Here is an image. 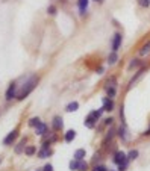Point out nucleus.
<instances>
[{
	"mask_svg": "<svg viewBox=\"0 0 150 171\" xmlns=\"http://www.w3.org/2000/svg\"><path fill=\"white\" fill-rule=\"evenodd\" d=\"M36 82H38V77L36 76H30L26 82H24V85H23V88H21V91L17 94V99L18 100H23V99H26L30 93H32V89L36 86Z\"/></svg>",
	"mask_w": 150,
	"mask_h": 171,
	"instance_id": "f257e3e1",
	"label": "nucleus"
},
{
	"mask_svg": "<svg viewBox=\"0 0 150 171\" xmlns=\"http://www.w3.org/2000/svg\"><path fill=\"white\" fill-rule=\"evenodd\" d=\"M102 112H103L102 108L97 109V111H91L88 115H86V118H85V126L88 127V129L96 127V123H97V120L100 118V115H102Z\"/></svg>",
	"mask_w": 150,
	"mask_h": 171,
	"instance_id": "f03ea898",
	"label": "nucleus"
},
{
	"mask_svg": "<svg viewBox=\"0 0 150 171\" xmlns=\"http://www.w3.org/2000/svg\"><path fill=\"white\" fill-rule=\"evenodd\" d=\"M70 170H73V171H86V162L82 159V161H78V159H73L71 162H70Z\"/></svg>",
	"mask_w": 150,
	"mask_h": 171,
	"instance_id": "7ed1b4c3",
	"label": "nucleus"
},
{
	"mask_svg": "<svg viewBox=\"0 0 150 171\" xmlns=\"http://www.w3.org/2000/svg\"><path fill=\"white\" fill-rule=\"evenodd\" d=\"M114 162L117 164V165H128V156H126V153L124 151H117L115 154H114Z\"/></svg>",
	"mask_w": 150,
	"mask_h": 171,
	"instance_id": "20e7f679",
	"label": "nucleus"
},
{
	"mask_svg": "<svg viewBox=\"0 0 150 171\" xmlns=\"http://www.w3.org/2000/svg\"><path fill=\"white\" fill-rule=\"evenodd\" d=\"M17 138H18V130L15 129V130H12V132H9L6 135V138L3 139V144H5V146H11V144L14 142Z\"/></svg>",
	"mask_w": 150,
	"mask_h": 171,
	"instance_id": "39448f33",
	"label": "nucleus"
},
{
	"mask_svg": "<svg viewBox=\"0 0 150 171\" xmlns=\"http://www.w3.org/2000/svg\"><path fill=\"white\" fill-rule=\"evenodd\" d=\"M121 41H123L121 33H115L114 35V41H112V51H118V49L121 46Z\"/></svg>",
	"mask_w": 150,
	"mask_h": 171,
	"instance_id": "423d86ee",
	"label": "nucleus"
},
{
	"mask_svg": "<svg viewBox=\"0 0 150 171\" xmlns=\"http://www.w3.org/2000/svg\"><path fill=\"white\" fill-rule=\"evenodd\" d=\"M146 70H147V68H146V67H143V68H140L138 71L135 73V76H133V77L130 79V80H129V86H128V89H130V88H132V85H133V83H135V82L138 80V79H140V77L146 73Z\"/></svg>",
	"mask_w": 150,
	"mask_h": 171,
	"instance_id": "0eeeda50",
	"label": "nucleus"
},
{
	"mask_svg": "<svg viewBox=\"0 0 150 171\" xmlns=\"http://www.w3.org/2000/svg\"><path fill=\"white\" fill-rule=\"evenodd\" d=\"M15 91H17V85L15 83H11V86L8 88V91H6V100H11V99H14V97H17L15 96Z\"/></svg>",
	"mask_w": 150,
	"mask_h": 171,
	"instance_id": "6e6552de",
	"label": "nucleus"
},
{
	"mask_svg": "<svg viewBox=\"0 0 150 171\" xmlns=\"http://www.w3.org/2000/svg\"><path fill=\"white\" fill-rule=\"evenodd\" d=\"M102 109L103 111H108V112H111L112 109H114V101H112V99H103V106H102Z\"/></svg>",
	"mask_w": 150,
	"mask_h": 171,
	"instance_id": "1a4fd4ad",
	"label": "nucleus"
},
{
	"mask_svg": "<svg viewBox=\"0 0 150 171\" xmlns=\"http://www.w3.org/2000/svg\"><path fill=\"white\" fill-rule=\"evenodd\" d=\"M85 154H86V151H85L83 149H78L76 151H74L73 157H74V159H78V161H82L83 157H85Z\"/></svg>",
	"mask_w": 150,
	"mask_h": 171,
	"instance_id": "9d476101",
	"label": "nucleus"
},
{
	"mask_svg": "<svg viewBox=\"0 0 150 171\" xmlns=\"http://www.w3.org/2000/svg\"><path fill=\"white\" fill-rule=\"evenodd\" d=\"M78 109H79V103H78V101H71V103H68V104H67V108H65L67 112H76Z\"/></svg>",
	"mask_w": 150,
	"mask_h": 171,
	"instance_id": "9b49d317",
	"label": "nucleus"
},
{
	"mask_svg": "<svg viewBox=\"0 0 150 171\" xmlns=\"http://www.w3.org/2000/svg\"><path fill=\"white\" fill-rule=\"evenodd\" d=\"M62 126H64V123H62V118H61V117H55V118H53V129H55V130H59V129H62Z\"/></svg>",
	"mask_w": 150,
	"mask_h": 171,
	"instance_id": "f8f14e48",
	"label": "nucleus"
},
{
	"mask_svg": "<svg viewBox=\"0 0 150 171\" xmlns=\"http://www.w3.org/2000/svg\"><path fill=\"white\" fill-rule=\"evenodd\" d=\"M74 138H76V132L71 129V130H67V133H65V136H64V139H65V142H71Z\"/></svg>",
	"mask_w": 150,
	"mask_h": 171,
	"instance_id": "ddd939ff",
	"label": "nucleus"
},
{
	"mask_svg": "<svg viewBox=\"0 0 150 171\" xmlns=\"http://www.w3.org/2000/svg\"><path fill=\"white\" fill-rule=\"evenodd\" d=\"M36 133H38V135H44V133H47V124L41 121V124L36 127Z\"/></svg>",
	"mask_w": 150,
	"mask_h": 171,
	"instance_id": "4468645a",
	"label": "nucleus"
},
{
	"mask_svg": "<svg viewBox=\"0 0 150 171\" xmlns=\"http://www.w3.org/2000/svg\"><path fill=\"white\" fill-rule=\"evenodd\" d=\"M40 124H41V120H40L38 117L30 118V120H29V126H30V127H38Z\"/></svg>",
	"mask_w": 150,
	"mask_h": 171,
	"instance_id": "2eb2a0df",
	"label": "nucleus"
},
{
	"mask_svg": "<svg viewBox=\"0 0 150 171\" xmlns=\"http://www.w3.org/2000/svg\"><path fill=\"white\" fill-rule=\"evenodd\" d=\"M118 136H120L123 141H126V139H128V136H126V129H124V124H123L121 127H118Z\"/></svg>",
	"mask_w": 150,
	"mask_h": 171,
	"instance_id": "dca6fc26",
	"label": "nucleus"
},
{
	"mask_svg": "<svg viewBox=\"0 0 150 171\" xmlns=\"http://www.w3.org/2000/svg\"><path fill=\"white\" fill-rule=\"evenodd\" d=\"M24 153H26L28 156H33V154L36 153V149H35V146H28L26 149H24Z\"/></svg>",
	"mask_w": 150,
	"mask_h": 171,
	"instance_id": "f3484780",
	"label": "nucleus"
},
{
	"mask_svg": "<svg viewBox=\"0 0 150 171\" xmlns=\"http://www.w3.org/2000/svg\"><path fill=\"white\" fill-rule=\"evenodd\" d=\"M117 59H118V56H117V51H112V53L108 56V62L112 65V64H115L117 62Z\"/></svg>",
	"mask_w": 150,
	"mask_h": 171,
	"instance_id": "a211bd4d",
	"label": "nucleus"
},
{
	"mask_svg": "<svg viewBox=\"0 0 150 171\" xmlns=\"http://www.w3.org/2000/svg\"><path fill=\"white\" fill-rule=\"evenodd\" d=\"M86 6H88V0H79V11L82 14L86 11Z\"/></svg>",
	"mask_w": 150,
	"mask_h": 171,
	"instance_id": "6ab92c4d",
	"label": "nucleus"
},
{
	"mask_svg": "<svg viewBox=\"0 0 150 171\" xmlns=\"http://www.w3.org/2000/svg\"><path fill=\"white\" fill-rule=\"evenodd\" d=\"M150 51V41L146 44V46H143V49L140 50V56H144V55H147Z\"/></svg>",
	"mask_w": 150,
	"mask_h": 171,
	"instance_id": "aec40b11",
	"label": "nucleus"
},
{
	"mask_svg": "<svg viewBox=\"0 0 150 171\" xmlns=\"http://www.w3.org/2000/svg\"><path fill=\"white\" fill-rule=\"evenodd\" d=\"M136 157H138V150H130L128 154V161H133Z\"/></svg>",
	"mask_w": 150,
	"mask_h": 171,
	"instance_id": "412c9836",
	"label": "nucleus"
},
{
	"mask_svg": "<svg viewBox=\"0 0 150 171\" xmlns=\"http://www.w3.org/2000/svg\"><path fill=\"white\" fill-rule=\"evenodd\" d=\"M49 154H52V150H50V149H43V150L40 151V157H41V159H44V157H47Z\"/></svg>",
	"mask_w": 150,
	"mask_h": 171,
	"instance_id": "4be33fe9",
	"label": "nucleus"
},
{
	"mask_svg": "<svg viewBox=\"0 0 150 171\" xmlns=\"http://www.w3.org/2000/svg\"><path fill=\"white\" fill-rule=\"evenodd\" d=\"M23 147H24V139L18 142V146L15 147V153H17V154H20V153L23 151Z\"/></svg>",
	"mask_w": 150,
	"mask_h": 171,
	"instance_id": "5701e85b",
	"label": "nucleus"
},
{
	"mask_svg": "<svg viewBox=\"0 0 150 171\" xmlns=\"http://www.w3.org/2000/svg\"><path fill=\"white\" fill-rule=\"evenodd\" d=\"M138 65H140V59H133L130 64H129V70H132V68H135V67H138Z\"/></svg>",
	"mask_w": 150,
	"mask_h": 171,
	"instance_id": "b1692460",
	"label": "nucleus"
},
{
	"mask_svg": "<svg viewBox=\"0 0 150 171\" xmlns=\"http://www.w3.org/2000/svg\"><path fill=\"white\" fill-rule=\"evenodd\" d=\"M138 3L141 6H144V8H149L150 6V0H138Z\"/></svg>",
	"mask_w": 150,
	"mask_h": 171,
	"instance_id": "393cba45",
	"label": "nucleus"
},
{
	"mask_svg": "<svg viewBox=\"0 0 150 171\" xmlns=\"http://www.w3.org/2000/svg\"><path fill=\"white\" fill-rule=\"evenodd\" d=\"M47 12H49L50 15H55V14H56V8H55V6H49V8H47Z\"/></svg>",
	"mask_w": 150,
	"mask_h": 171,
	"instance_id": "a878e982",
	"label": "nucleus"
},
{
	"mask_svg": "<svg viewBox=\"0 0 150 171\" xmlns=\"http://www.w3.org/2000/svg\"><path fill=\"white\" fill-rule=\"evenodd\" d=\"M93 171H108V170H106V167H103V165H97V167L93 168Z\"/></svg>",
	"mask_w": 150,
	"mask_h": 171,
	"instance_id": "bb28decb",
	"label": "nucleus"
},
{
	"mask_svg": "<svg viewBox=\"0 0 150 171\" xmlns=\"http://www.w3.org/2000/svg\"><path fill=\"white\" fill-rule=\"evenodd\" d=\"M43 171H53V165H52V164H47V165H44Z\"/></svg>",
	"mask_w": 150,
	"mask_h": 171,
	"instance_id": "cd10ccee",
	"label": "nucleus"
},
{
	"mask_svg": "<svg viewBox=\"0 0 150 171\" xmlns=\"http://www.w3.org/2000/svg\"><path fill=\"white\" fill-rule=\"evenodd\" d=\"M112 121H114L112 118H108V120H105V124H106V126H108V124H112Z\"/></svg>",
	"mask_w": 150,
	"mask_h": 171,
	"instance_id": "c85d7f7f",
	"label": "nucleus"
},
{
	"mask_svg": "<svg viewBox=\"0 0 150 171\" xmlns=\"http://www.w3.org/2000/svg\"><path fill=\"white\" fill-rule=\"evenodd\" d=\"M144 135H147V136H150V127L146 130V132H144Z\"/></svg>",
	"mask_w": 150,
	"mask_h": 171,
	"instance_id": "c756f323",
	"label": "nucleus"
},
{
	"mask_svg": "<svg viewBox=\"0 0 150 171\" xmlns=\"http://www.w3.org/2000/svg\"><path fill=\"white\" fill-rule=\"evenodd\" d=\"M94 2H97V3H102V2H103V0H94Z\"/></svg>",
	"mask_w": 150,
	"mask_h": 171,
	"instance_id": "7c9ffc66",
	"label": "nucleus"
}]
</instances>
